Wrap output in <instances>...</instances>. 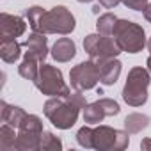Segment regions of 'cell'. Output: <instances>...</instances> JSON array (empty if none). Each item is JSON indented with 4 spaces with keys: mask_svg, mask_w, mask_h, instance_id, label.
<instances>
[{
    "mask_svg": "<svg viewBox=\"0 0 151 151\" xmlns=\"http://www.w3.org/2000/svg\"><path fill=\"white\" fill-rule=\"evenodd\" d=\"M87 101L82 96V91L69 93L68 96H52L46 100L43 112L46 119L59 130H69L78 119L80 109H86Z\"/></svg>",
    "mask_w": 151,
    "mask_h": 151,
    "instance_id": "1",
    "label": "cell"
},
{
    "mask_svg": "<svg viewBox=\"0 0 151 151\" xmlns=\"http://www.w3.org/2000/svg\"><path fill=\"white\" fill-rule=\"evenodd\" d=\"M149 71L146 68L135 66L130 69L126 84L123 87V100L130 107H142L147 101V87H149Z\"/></svg>",
    "mask_w": 151,
    "mask_h": 151,
    "instance_id": "2",
    "label": "cell"
},
{
    "mask_svg": "<svg viewBox=\"0 0 151 151\" xmlns=\"http://www.w3.org/2000/svg\"><path fill=\"white\" fill-rule=\"evenodd\" d=\"M75 25H77V22H75V16L71 14V11L64 6H55L50 11L43 13L36 32L68 36L75 30Z\"/></svg>",
    "mask_w": 151,
    "mask_h": 151,
    "instance_id": "3",
    "label": "cell"
},
{
    "mask_svg": "<svg viewBox=\"0 0 151 151\" xmlns=\"http://www.w3.org/2000/svg\"><path fill=\"white\" fill-rule=\"evenodd\" d=\"M112 37L116 39L119 48L123 52H128V53H139L147 45L144 29L133 22H128V20H117L116 22Z\"/></svg>",
    "mask_w": 151,
    "mask_h": 151,
    "instance_id": "4",
    "label": "cell"
},
{
    "mask_svg": "<svg viewBox=\"0 0 151 151\" xmlns=\"http://www.w3.org/2000/svg\"><path fill=\"white\" fill-rule=\"evenodd\" d=\"M34 84L45 96H50V98L52 96H68L71 93L62 78V71L52 64L39 66V73H37V78L34 80Z\"/></svg>",
    "mask_w": 151,
    "mask_h": 151,
    "instance_id": "5",
    "label": "cell"
},
{
    "mask_svg": "<svg viewBox=\"0 0 151 151\" xmlns=\"http://www.w3.org/2000/svg\"><path fill=\"white\" fill-rule=\"evenodd\" d=\"M84 50L89 53L91 60H94L96 64L105 62L109 59H116L123 52L112 36H103L100 32L98 34H89L84 39Z\"/></svg>",
    "mask_w": 151,
    "mask_h": 151,
    "instance_id": "6",
    "label": "cell"
},
{
    "mask_svg": "<svg viewBox=\"0 0 151 151\" xmlns=\"http://www.w3.org/2000/svg\"><path fill=\"white\" fill-rule=\"evenodd\" d=\"M130 144L128 132H121L105 124L94 128L93 133V147L98 151H123Z\"/></svg>",
    "mask_w": 151,
    "mask_h": 151,
    "instance_id": "7",
    "label": "cell"
},
{
    "mask_svg": "<svg viewBox=\"0 0 151 151\" xmlns=\"http://www.w3.org/2000/svg\"><path fill=\"white\" fill-rule=\"evenodd\" d=\"M69 80L71 87L75 91H89L94 89L96 84L100 82V68L94 60H86L77 64L69 71Z\"/></svg>",
    "mask_w": 151,
    "mask_h": 151,
    "instance_id": "8",
    "label": "cell"
},
{
    "mask_svg": "<svg viewBox=\"0 0 151 151\" xmlns=\"http://www.w3.org/2000/svg\"><path fill=\"white\" fill-rule=\"evenodd\" d=\"M121 112L119 103L110 100V98H101L94 103L86 105L84 109V121L87 124H100L105 117H112L117 116Z\"/></svg>",
    "mask_w": 151,
    "mask_h": 151,
    "instance_id": "9",
    "label": "cell"
},
{
    "mask_svg": "<svg viewBox=\"0 0 151 151\" xmlns=\"http://www.w3.org/2000/svg\"><path fill=\"white\" fill-rule=\"evenodd\" d=\"M25 30H27V23L22 16H14L7 13L0 14V39H16L23 36Z\"/></svg>",
    "mask_w": 151,
    "mask_h": 151,
    "instance_id": "10",
    "label": "cell"
},
{
    "mask_svg": "<svg viewBox=\"0 0 151 151\" xmlns=\"http://www.w3.org/2000/svg\"><path fill=\"white\" fill-rule=\"evenodd\" d=\"M45 36H46V34L34 30V32L23 41V46L27 48V52L32 53L34 57H37L41 62L48 57V39H46Z\"/></svg>",
    "mask_w": 151,
    "mask_h": 151,
    "instance_id": "11",
    "label": "cell"
},
{
    "mask_svg": "<svg viewBox=\"0 0 151 151\" xmlns=\"http://www.w3.org/2000/svg\"><path fill=\"white\" fill-rule=\"evenodd\" d=\"M121 62L117 59H109L105 62H100V82L103 86H114L121 75Z\"/></svg>",
    "mask_w": 151,
    "mask_h": 151,
    "instance_id": "12",
    "label": "cell"
},
{
    "mask_svg": "<svg viewBox=\"0 0 151 151\" xmlns=\"http://www.w3.org/2000/svg\"><path fill=\"white\" fill-rule=\"evenodd\" d=\"M75 55H77V46L69 37H60L52 46V57L57 62H69Z\"/></svg>",
    "mask_w": 151,
    "mask_h": 151,
    "instance_id": "13",
    "label": "cell"
},
{
    "mask_svg": "<svg viewBox=\"0 0 151 151\" xmlns=\"http://www.w3.org/2000/svg\"><path fill=\"white\" fill-rule=\"evenodd\" d=\"M0 117H2V123H7L14 128H20L22 121L25 119L27 112L20 107H14V105H9L6 101H0Z\"/></svg>",
    "mask_w": 151,
    "mask_h": 151,
    "instance_id": "14",
    "label": "cell"
},
{
    "mask_svg": "<svg viewBox=\"0 0 151 151\" xmlns=\"http://www.w3.org/2000/svg\"><path fill=\"white\" fill-rule=\"evenodd\" d=\"M41 139L43 133H32V132H20L16 137V151H37L41 149Z\"/></svg>",
    "mask_w": 151,
    "mask_h": 151,
    "instance_id": "15",
    "label": "cell"
},
{
    "mask_svg": "<svg viewBox=\"0 0 151 151\" xmlns=\"http://www.w3.org/2000/svg\"><path fill=\"white\" fill-rule=\"evenodd\" d=\"M39 62L41 60L37 57H34L32 53L25 52V57H23L22 64L18 66V73L22 75L25 80H32L34 82L37 78V73H39Z\"/></svg>",
    "mask_w": 151,
    "mask_h": 151,
    "instance_id": "16",
    "label": "cell"
},
{
    "mask_svg": "<svg viewBox=\"0 0 151 151\" xmlns=\"http://www.w3.org/2000/svg\"><path fill=\"white\" fill-rule=\"evenodd\" d=\"M22 46L16 39H2L0 43V57L7 64H14L22 55Z\"/></svg>",
    "mask_w": 151,
    "mask_h": 151,
    "instance_id": "17",
    "label": "cell"
},
{
    "mask_svg": "<svg viewBox=\"0 0 151 151\" xmlns=\"http://www.w3.org/2000/svg\"><path fill=\"white\" fill-rule=\"evenodd\" d=\"M149 123H151L149 116L133 112V114L126 116V119H124V130H126L128 133H139V132L146 130V128L149 126Z\"/></svg>",
    "mask_w": 151,
    "mask_h": 151,
    "instance_id": "18",
    "label": "cell"
},
{
    "mask_svg": "<svg viewBox=\"0 0 151 151\" xmlns=\"http://www.w3.org/2000/svg\"><path fill=\"white\" fill-rule=\"evenodd\" d=\"M16 128L4 123L0 126V151H13L16 149V137L18 133L14 132Z\"/></svg>",
    "mask_w": 151,
    "mask_h": 151,
    "instance_id": "19",
    "label": "cell"
},
{
    "mask_svg": "<svg viewBox=\"0 0 151 151\" xmlns=\"http://www.w3.org/2000/svg\"><path fill=\"white\" fill-rule=\"evenodd\" d=\"M117 20H119V18H117L116 14L105 13V14H101V16L98 18V22H96V30H98L100 34H103V36H112Z\"/></svg>",
    "mask_w": 151,
    "mask_h": 151,
    "instance_id": "20",
    "label": "cell"
},
{
    "mask_svg": "<svg viewBox=\"0 0 151 151\" xmlns=\"http://www.w3.org/2000/svg\"><path fill=\"white\" fill-rule=\"evenodd\" d=\"M18 130L20 132H32V133H43L45 132L43 130V121L34 114H27Z\"/></svg>",
    "mask_w": 151,
    "mask_h": 151,
    "instance_id": "21",
    "label": "cell"
},
{
    "mask_svg": "<svg viewBox=\"0 0 151 151\" xmlns=\"http://www.w3.org/2000/svg\"><path fill=\"white\" fill-rule=\"evenodd\" d=\"M62 149V142L59 137H55L52 132H43L41 139V151H59Z\"/></svg>",
    "mask_w": 151,
    "mask_h": 151,
    "instance_id": "22",
    "label": "cell"
},
{
    "mask_svg": "<svg viewBox=\"0 0 151 151\" xmlns=\"http://www.w3.org/2000/svg\"><path fill=\"white\" fill-rule=\"evenodd\" d=\"M43 13H45V9L39 7V6H32V7H29V9L25 11V16H27V20H29V25H30L32 30H37V25H39V22H41Z\"/></svg>",
    "mask_w": 151,
    "mask_h": 151,
    "instance_id": "23",
    "label": "cell"
},
{
    "mask_svg": "<svg viewBox=\"0 0 151 151\" xmlns=\"http://www.w3.org/2000/svg\"><path fill=\"white\" fill-rule=\"evenodd\" d=\"M93 133H94V128H89V126H82L77 133V142L86 147V149H91L93 147Z\"/></svg>",
    "mask_w": 151,
    "mask_h": 151,
    "instance_id": "24",
    "label": "cell"
},
{
    "mask_svg": "<svg viewBox=\"0 0 151 151\" xmlns=\"http://www.w3.org/2000/svg\"><path fill=\"white\" fill-rule=\"evenodd\" d=\"M121 2L128 9H133V11H144L147 6V0H121Z\"/></svg>",
    "mask_w": 151,
    "mask_h": 151,
    "instance_id": "25",
    "label": "cell"
},
{
    "mask_svg": "<svg viewBox=\"0 0 151 151\" xmlns=\"http://www.w3.org/2000/svg\"><path fill=\"white\" fill-rule=\"evenodd\" d=\"M121 0H100V6H103L105 9H114Z\"/></svg>",
    "mask_w": 151,
    "mask_h": 151,
    "instance_id": "26",
    "label": "cell"
},
{
    "mask_svg": "<svg viewBox=\"0 0 151 151\" xmlns=\"http://www.w3.org/2000/svg\"><path fill=\"white\" fill-rule=\"evenodd\" d=\"M142 13H144V18L151 23V4H147V6H146V9H144Z\"/></svg>",
    "mask_w": 151,
    "mask_h": 151,
    "instance_id": "27",
    "label": "cell"
},
{
    "mask_svg": "<svg viewBox=\"0 0 151 151\" xmlns=\"http://www.w3.org/2000/svg\"><path fill=\"white\" fill-rule=\"evenodd\" d=\"M140 147H142L144 151H147V149H151V139H144V140L140 142Z\"/></svg>",
    "mask_w": 151,
    "mask_h": 151,
    "instance_id": "28",
    "label": "cell"
},
{
    "mask_svg": "<svg viewBox=\"0 0 151 151\" xmlns=\"http://www.w3.org/2000/svg\"><path fill=\"white\" fill-rule=\"evenodd\" d=\"M146 64H147V71H149V73H151V55H149V57H147V62H146Z\"/></svg>",
    "mask_w": 151,
    "mask_h": 151,
    "instance_id": "29",
    "label": "cell"
},
{
    "mask_svg": "<svg viewBox=\"0 0 151 151\" xmlns=\"http://www.w3.org/2000/svg\"><path fill=\"white\" fill-rule=\"evenodd\" d=\"M147 50H149V52H151V37H149V39H147Z\"/></svg>",
    "mask_w": 151,
    "mask_h": 151,
    "instance_id": "30",
    "label": "cell"
},
{
    "mask_svg": "<svg viewBox=\"0 0 151 151\" xmlns=\"http://www.w3.org/2000/svg\"><path fill=\"white\" fill-rule=\"evenodd\" d=\"M77 2H82V4H87V2H93V0H77Z\"/></svg>",
    "mask_w": 151,
    "mask_h": 151,
    "instance_id": "31",
    "label": "cell"
}]
</instances>
